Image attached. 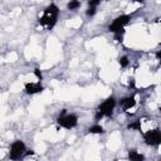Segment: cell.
<instances>
[{
  "mask_svg": "<svg viewBox=\"0 0 161 161\" xmlns=\"http://www.w3.org/2000/svg\"><path fill=\"white\" fill-rule=\"evenodd\" d=\"M58 14H59V9L56 4H50L49 7L45 8L44 14L39 18V24L47 27L49 30L53 29V27L56 25L57 19H58Z\"/></svg>",
  "mask_w": 161,
  "mask_h": 161,
  "instance_id": "6da1fadb",
  "label": "cell"
},
{
  "mask_svg": "<svg viewBox=\"0 0 161 161\" xmlns=\"http://www.w3.org/2000/svg\"><path fill=\"white\" fill-rule=\"evenodd\" d=\"M115 106H116V99L113 97H108L103 103L99 104L98 107V111L94 116V120L96 121H99L102 117H111L112 113H113V110H115Z\"/></svg>",
  "mask_w": 161,
  "mask_h": 161,
  "instance_id": "7a4b0ae2",
  "label": "cell"
},
{
  "mask_svg": "<svg viewBox=\"0 0 161 161\" xmlns=\"http://www.w3.org/2000/svg\"><path fill=\"white\" fill-rule=\"evenodd\" d=\"M57 123L61 127H64L67 130H71V128H73V127L77 126L78 117L76 115H73V113L67 115V110H62V112H61V115H59V117L57 120Z\"/></svg>",
  "mask_w": 161,
  "mask_h": 161,
  "instance_id": "3957f363",
  "label": "cell"
},
{
  "mask_svg": "<svg viewBox=\"0 0 161 161\" xmlns=\"http://www.w3.org/2000/svg\"><path fill=\"white\" fill-rule=\"evenodd\" d=\"M25 145H24V142L23 141H20V140H17V141H14L13 143H12V146H10V152H9V157H10V160H19L20 157H23L24 156V153H25Z\"/></svg>",
  "mask_w": 161,
  "mask_h": 161,
  "instance_id": "277c9868",
  "label": "cell"
},
{
  "mask_svg": "<svg viewBox=\"0 0 161 161\" xmlns=\"http://www.w3.org/2000/svg\"><path fill=\"white\" fill-rule=\"evenodd\" d=\"M143 140L150 146L160 145V142H161V132H160V130L155 128V130H150V131L145 132L143 133Z\"/></svg>",
  "mask_w": 161,
  "mask_h": 161,
  "instance_id": "5b68a950",
  "label": "cell"
},
{
  "mask_svg": "<svg viewBox=\"0 0 161 161\" xmlns=\"http://www.w3.org/2000/svg\"><path fill=\"white\" fill-rule=\"evenodd\" d=\"M130 20H131V17H130V15H121V17L116 18V19L112 22V24L108 27V30L115 34V33H117L118 30H122L123 27L127 25Z\"/></svg>",
  "mask_w": 161,
  "mask_h": 161,
  "instance_id": "8992f818",
  "label": "cell"
},
{
  "mask_svg": "<svg viewBox=\"0 0 161 161\" xmlns=\"http://www.w3.org/2000/svg\"><path fill=\"white\" fill-rule=\"evenodd\" d=\"M24 88L28 94H35V93H40L44 91V87L40 84V82L39 83H25Z\"/></svg>",
  "mask_w": 161,
  "mask_h": 161,
  "instance_id": "52a82bcc",
  "label": "cell"
},
{
  "mask_svg": "<svg viewBox=\"0 0 161 161\" xmlns=\"http://www.w3.org/2000/svg\"><path fill=\"white\" fill-rule=\"evenodd\" d=\"M122 110L127 111L130 108H132V107L136 104V101H135V97L133 96H130V97H126V98H122L121 102H120Z\"/></svg>",
  "mask_w": 161,
  "mask_h": 161,
  "instance_id": "ba28073f",
  "label": "cell"
},
{
  "mask_svg": "<svg viewBox=\"0 0 161 161\" xmlns=\"http://www.w3.org/2000/svg\"><path fill=\"white\" fill-rule=\"evenodd\" d=\"M128 160L130 161H145V156L136 150H130L128 151Z\"/></svg>",
  "mask_w": 161,
  "mask_h": 161,
  "instance_id": "9c48e42d",
  "label": "cell"
},
{
  "mask_svg": "<svg viewBox=\"0 0 161 161\" xmlns=\"http://www.w3.org/2000/svg\"><path fill=\"white\" fill-rule=\"evenodd\" d=\"M88 132L89 133H97V135H99V133H103L104 132V128L102 126H99V125H93V126H91L88 128Z\"/></svg>",
  "mask_w": 161,
  "mask_h": 161,
  "instance_id": "30bf717a",
  "label": "cell"
},
{
  "mask_svg": "<svg viewBox=\"0 0 161 161\" xmlns=\"http://www.w3.org/2000/svg\"><path fill=\"white\" fill-rule=\"evenodd\" d=\"M127 128H128V130H136V131H141V120H135L133 122L128 123Z\"/></svg>",
  "mask_w": 161,
  "mask_h": 161,
  "instance_id": "8fae6325",
  "label": "cell"
},
{
  "mask_svg": "<svg viewBox=\"0 0 161 161\" xmlns=\"http://www.w3.org/2000/svg\"><path fill=\"white\" fill-rule=\"evenodd\" d=\"M79 7H81V3L77 2V0H73V2H69V3L67 4V8H68L69 10H76V9H78Z\"/></svg>",
  "mask_w": 161,
  "mask_h": 161,
  "instance_id": "7c38bea8",
  "label": "cell"
},
{
  "mask_svg": "<svg viewBox=\"0 0 161 161\" xmlns=\"http://www.w3.org/2000/svg\"><path fill=\"white\" fill-rule=\"evenodd\" d=\"M118 63H120V66H121L122 68H126V67L128 66V58H127V57H121V58L118 59Z\"/></svg>",
  "mask_w": 161,
  "mask_h": 161,
  "instance_id": "4fadbf2b",
  "label": "cell"
},
{
  "mask_svg": "<svg viewBox=\"0 0 161 161\" xmlns=\"http://www.w3.org/2000/svg\"><path fill=\"white\" fill-rule=\"evenodd\" d=\"M123 34H125V30H123V29H122V30H118L117 33H115V38H116V40L121 42V40H122V37H123Z\"/></svg>",
  "mask_w": 161,
  "mask_h": 161,
  "instance_id": "5bb4252c",
  "label": "cell"
},
{
  "mask_svg": "<svg viewBox=\"0 0 161 161\" xmlns=\"http://www.w3.org/2000/svg\"><path fill=\"white\" fill-rule=\"evenodd\" d=\"M99 4H101L99 0H91V2H88V7H89V8H96V7L99 5Z\"/></svg>",
  "mask_w": 161,
  "mask_h": 161,
  "instance_id": "9a60e30c",
  "label": "cell"
},
{
  "mask_svg": "<svg viewBox=\"0 0 161 161\" xmlns=\"http://www.w3.org/2000/svg\"><path fill=\"white\" fill-rule=\"evenodd\" d=\"M96 13H97V9H96V8H88L87 12H86V14H87L88 17H93Z\"/></svg>",
  "mask_w": 161,
  "mask_h": 161,
  "instance_id": "2e32d148",
  "label": "cell"
},
{
  "mask_svg": "<svg viewBox=\"0 0 161 161\" xmlns=\"http://www.w3.org/2000/svg\"><path fill=\"white\" fill-rule=\"evenodd\" d=\"M34 74H35V77H37L39 81H42V79H43V74H42V72H40V69H39V68H35V69H34Z\"/></svg>",
  "mask_w": 161,
  "mask_h": 161,
  "instance_id": "e0dca14e",
  "label": "cell"
},
{
  "mask_svg": "<svg viewBox=\"0 0 161 161\" xmlns=\"http://www.w3.org/2000/svg\"><path fill=\"white\" fill-rule=\"evenodd\" d=\"M130 87H135V81L133 79L130 81Z\"/></svg>",
  "mask_w": 161,
  "mask_h": 161,
  "instance_id": "ac0fdd59",
  "label": "cell"
},
{
  "mask_svg": "<svg viewBox=\"0 0 161 161\" xmlns=\"http://www.w3.org/2000/svg\"><path fill=\"white\" fill-rule=\"evenodd\" d=\"M160 56H161V53H160V52H157V53H156V57H157V58H160Z\"/></svg>",
  "mask_w": 161,
  "mask_h": 161,
  "instance_id": "d6986e66",
  "label": "cell"
}]
</instances>
